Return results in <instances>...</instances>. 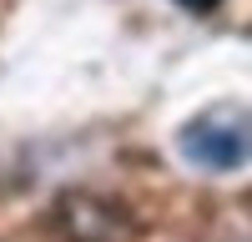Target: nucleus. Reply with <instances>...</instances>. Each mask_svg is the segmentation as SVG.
Segmentation results:
<instances>
[{
	"label": "nucleus",
	"mask_w": 252,
	"mask_h": 242,
	"mask_svg": "<svg viewBox=\"0 0 252 242\" xmlns=\"http://www.w3.org/2000/svg\"><path fill=\"white\" fill-rule=\"evenodd\" d=\"M177 156L207 177H237L252 167V101L222 96L177 126Z\"/></svg>",
	"instance_id": "nucleus-1"
},
{
	"label": "nucleus",
	"mask_w": 252,
	"mask_h": 242,
	"mask_svg": "<svg viewBox=\"0 0 252 242\" xmlns=\"http://www.w3.org/2000/svg\"><path fill=\"white\" fill-rule=\"evenodd\" d=\"M56 222H61V232H66L71 242H136L131 217H126L121 207H111V202L91 197V192L61 197Z\"/></svg>",
	"instance_id": "nucleus-2"
}]
</instances>
